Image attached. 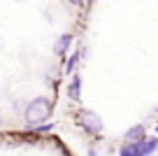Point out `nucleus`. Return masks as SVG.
<instances>
[{
    "instance_id": "nucleus-1",
    "label": "nucleus",
    "mask_w": 158,
    "mask_h": 156,
    "mask_svg": "<svg viewBox=\"0 0 158 156\" xmlns=\"http://www.w3.org/2000/svg\"><path fill=\"white\" fill-rule=\"evenodd\" d=\"M51 110H54V105H51L49 98L37 96V98H33V100L28 102L23 117H26V121H28V126H40V124H44L47 119L51 117Z\"/></svg>"
},
{
    "instance_id": "nucleus-2",
    "label": "nucleus",
    "mask_w": 158,
    "mask_h": 156,
    "mask_svg": "<svg viewBox=\"0 0 158 156\" xmlns=\"http://www.w3.org/2000/svg\"><path fill=\"white\" fill-rule=\"evenodd\" d=\"M158 149V137H144L142 142H133V145H123L118 156H149Z\"/></svg>"
},
{
    "instance_id": "nucleus-3",
    "label": "nucleus",
    "mask_w": 158,
    "mask_h": 156,
    "mask_svg": "<svg viewBox=\"0 0 158 156\" xmlns=\"http://www.w3.org/2000/svg\"><path fill=\"white\" fill-rule=\"evenodd\" d=\"M77 121H79V126L84 128L86 133H91V135L102 133V119H100L95 112H91V110H79L77 112Z\"/></svg>"
},
{
    "instance_id": "nucleus-4",
    "label": "nucleus",
    "mask_w": 158,
    "mask_h": 156,
    "mask_svg": "<svg viewBox=\"0 0 158 156\" xmlns=\"http://www.w3.org/2000/svg\"><path fill=\"white\" fill-rule=\"evenodd\" d=\"M144 135H147L144 126H142V124H135L133 128H128V131H126L123 137H126V145H133V142H142Z\"/></svg>"
},
{
    "instance_id": "nucleus-5",
    "label": "nucleus",
    "mask_w": 158,
    "mask_h": 156,
    "mask_svg": "<svg viewBox=\"0 0 158 156\" xmlns=\"http://www.w3.org/2000/svg\"><path fill=\"white\" fill-rule=\"evenodd\" d=\"M70 44H72V35H68V33H65V35H60V37L56 40V44H54V51H56L58 56H63L65 51H68V47H70Z\"/></svg>"
},
{
    "instance_id": "nucleus-6",
    "label": "nucleus",
    "mask_w": 158,
    "mask_h": 156,
    "mask_svg": "<svg viewBox=\"0 0 158 156\" xmlns=\"http://www.w3.org/2000/svg\"><path fill=\"white\" fill-rule=\"evenodd\" d=\"M68 96H70V100H79V96H81V77H79V75L72 77L70 89H68Z\"/></svg>"
},
{
    "instance_id": "nucleus-7",
    "label": "nucleus",
    "mask_w": 158,
    "mask_h": 156,
    "mask_svg": "<svg viewBox=\"0 0 158 156\" xmlns=\"http://www.w3.org/2000/svg\"><path fill=\"white\" fill-rule=\"evenodd\" d=\"M77 61H79V51H74V54H72V58L68 61V72H72V70H74V65H77Z\"/></svg>"
},
{
    "instance_id": "nucleus-8",
    "label": "nucleus",
    "mask_w": 158,
    "mask_h": 156,
    "mask_svg": "<svg viewBox=\"0 0 158 156\" xmlns=\"http://www.w3.org/2000/svg\"><path fill=\"white\" fill-rule=\"evenodd\" d=\"M153 112H158V105H156V107H153Z\"/></svg>"
}]
</instances>
